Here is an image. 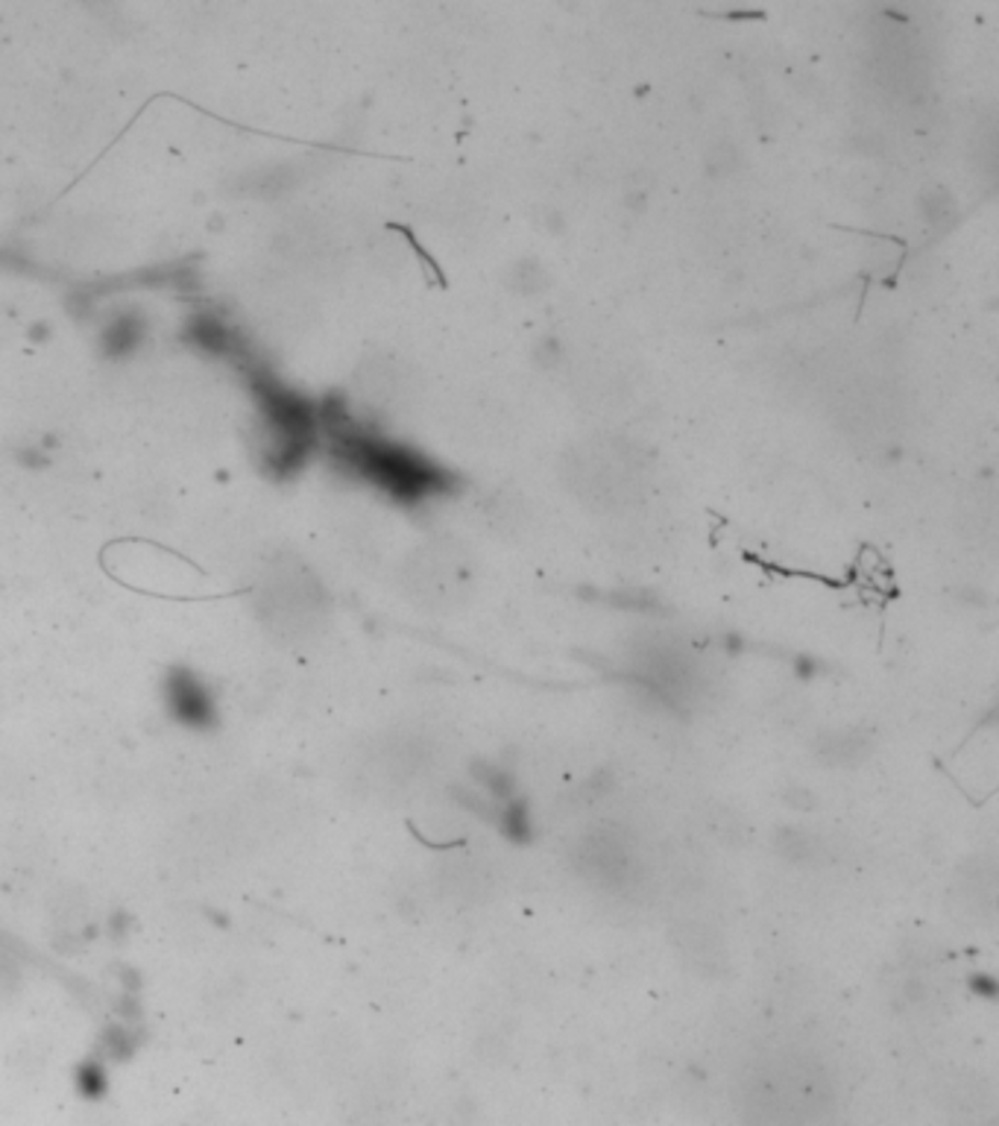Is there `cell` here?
<instances>
[{
    "label": "cell",
    "mask_w": 999,
    "mask_h": 1126,
    "mask_svg": "<svg viewBox=\"0 0 999 1126\" xmlns=\"http://www.w3.org/2000/svg\"><path fill=\"white\" fill-rule=\"evenodd\" d=\"M331 429H334V452H338L340 461L366 478H373L375 484H382L384 491H390L393 496L420 499V496H431L443 487V475L411 452L370 438L352 426L331 423Z\"/></svg>",
    "instance_id": "obj_1"
},
{
    "label": "cell",
    "mask_w": 999,
    "mask_h": 1126,
    "mask_svg": "<svg viewBox=\"0 0 999 1126\" xmlns=\"http://www.w3.org/2000/svg\"><path fill=\"white\" fill-rule=\"evenodd\" d=\"M168 707L179 722L208 728L215 722V698L191 672H173L168 678Z\"/></svg>",
    "instance_id": "obj_2"
},
{
    "label": "cell",
    "mask_w": 999,
    "mask_h": 1126,
    "mask_svg": "<svg viewBox=\"0 0 999 1126\" xmlns=\"http://www.w3.org/2000/svg\"><path fill=\"white\" fill-rule=\"evenodd\" d=\"M138 335H141V331H138V323L124 317V320L115 323V326L109 329V344H112L115 352H124V349H129L135 340H138Z\"/></svg>",
    "instance_id": "obj_3"
},
{
    "label": "cell",
    "mask_w": 999,
    "mask_h": 1126,
    "mask_svg": "<svg viewBox=\"0 0 999 1126\" xmlns=\"http://www.w3.org/2000/svg\"><path fill=\"white\" fill-rule=\"evenodd\" d=\"M77 1085H80L82 1094H89V1097H98V1094H103V1085H106L103 1068L94 1062L82 1065L80 1073H77Z\"/></svg>",
    "instance_id": "obj_4"
},
{
    "label": "cell",
    "mask_w": 999,
    "mask_h": 1126,
    "mask_svg": "<svg viewBox=\"0 0 999 1126\" xmlns=\"http://www.w3.org/2000/svg\"><path fill=\"white\" fill-rule=\"evenodd\" d=\"M970 992L976 994V998H981V1001H997V998H999L997 977L985 975V971H979V975H973L970 977Z\"/></svg>",
    "instance_id": "obj_5"
}]
</instances>
